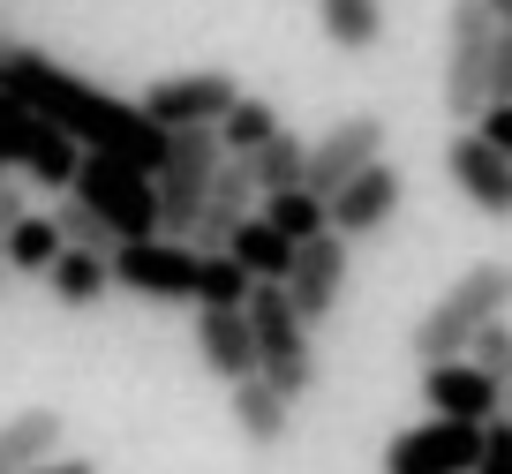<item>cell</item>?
<instances>
[{
	"instance_id": "1",
	"label": "cell",
	"mask_w": 512,
	"mask_h": 474,
	"mask_svg": "<svg viewBox=\"0 0 512 474\" xmlns=\"http://www.w3.org/2000/svg\"><path fill=\"white\" fill-rule=\"evenodd\" d=\"M0 83H8L23 106H38L46 121H61L83 151H113V158H128V166H151V174H159L166 151H174V128H159L144 106H128V98L83 83L76 68H61L53 53H38V46H8Z\"/></svg>"
},
{
	"instance_id": "2",
	"label": "cell",
	"mask_w": 512,
	"mask_h": 474,
	"mask_svg": "<svg viewBox=\"0 0 512 474\" xmlns=\"http://www.w3.org/2000/svg\"><path fill=\"white\" fill-rule=\"evenodd\" d=\"M490 316H512V264L505 256H475L445 294L422 309V324L407 332L415 362H452V354H475V332Z\"/></svg>"
},
{
	"instance_id": "3",
	"label": "cell",
	"mask_w": 512,
	"mask_h": 474,
	"mask_svg": "<svg viewBox=\"0 0 512 474\" xmlns=\"http://www.w3.org/2000/svg\"><path fill=\"white\" fill-rule=\"evenodd\" d=\"M249 324H256V362H264V377L287 399H309V384H317V339L309 332H317V324L294 309L287 279H264L249 294Z\"/></svg>"
},
{
	"instance_id": "4",
	"label": "cell",
	"mask_w": 512,
	"mask_h": 474,
	"mask_svg": "<svg viewBox=\"0 0 512 474\" xmlns=\"http://www.w3.org/2000/svg\"><path fill=\"white\" fill-rule=\"evenodd\" d=\"M497 8L490 0H452L445 8V113L482 121L490 106V53H497Z\"/></svg>"
},
{
	"instance_id": "5",
	"label": "cell",
	"mask_w": 512,
	"mask_h": 474,
	"mask_svg": "<svg viewBox=\"0 0 512 474\" xmlns=\"http://www.w3.org/2000/svg\"><path fill=\"white\" fill-rule=\"evenodd\" d=\"M76 196L106 211V219L121 226V241H151V234H166L159 174H151V166H128V158H113V151H83V166H76Z\"/></svg>"
},
{
	"instance_id": "6",
	"label": "cell",
	"mask_w": 512,
	"mask_h": 474,
	"mask_svg": "<svg viewBox=\"0 0 512 474\" xmlns=\"http://www.w3.org/2000/svg\"><path fill=\"white\" fill-rule=\"evenodd\" d=\"M0 151L16 158V174H31L38 189H76L83 143L68 136L61 121H46L38 106H23L8 83H0Z\"/></svg>"
},
{
	"instance_id": "7",
	"label": "cell",
	"mask_w": 512,
	"mask_h": 474,
	"mask_svg": "<svg viewBox=\"0 0 512 474\" xmlns=\"http://www.w3.org/2000/svg\"><path fill=\"white\" fill-rule=\"evenodd\" d=\"M219 166H226L219 128H174V151H166V166H159V211H166V234L189 241L196 211H204L211 181H219Z\"/></svg>"
},
{
	"instance_id": "8",
	"label": "cell",
	"mask_w": 512,
	"mask_h": 474,
	"mask_svg": "<svg viewBox=\"0 0 512 474\" xmlns=\"http://www.w3.org/2000/svg\"><path fill=\"white\" fill-rule=\"evenodd\" d=\"M113 279L144 301H196V279H204V249L181 234H151V241H121L113 256Z\"/></svg>"
},
{
	"instance_id": "9",
	"label": "cell",
	"mask_w": 512,
	"mask_h": 474,
	"mask_svg": "<svg viewBox=\"0 0 512 474\" xmlns=\"http://www.w3.org/2000/svg\"><path fill=\"white\" fill-rule=\"evenodd\" d=\"M482 429H490V422H452V414L407 422L400 437L384 444V474H475Z\"/></svg>"
},
{
	"instance_id": "10",
	"label": "cell",
	"mask_w": 512,
	"mask_h": 474,
	"mask_svg": "<svg viewBox=\"0 0 512 474\" xmlns=\"http://www.w3.org/2000/svg\"><path fill=\"white\" fill-rule=\"evenodd\" d=\"M136 106H144L159 128H219L226 113L241 106V83L226 76V68H189V76L144 83V98H136Z\"/></svg>"
},
{
	"instance_id": "11",
	"label": "cell",
	"mask_w": 512,
	"mask_h": 474,
	"mask_svg": "<svg viewBox=\"0 0 512 474\" xmlns=\"http://www.w3.org/2000/svg\"><path fill=\"white\" fill-rule=\"evenodd\" d=\"M384 136H392V128H384L377 106L339 113V121L309 143V189H317V196H339L362 166H377V158H384Z\"/></svg>"
},
{
	"instance_id": "12",
	"label": "cell",
	"mask_w": 512,
	"mask_h": 474,
	"mask_svg": "<svg viewBox=\"0 0 512 474\" xmlns=\"http://www.w3.org/2000/svg\"><path fill=\"white\" fill-rule=\"evenodd\" d=\"M445 181L482 211V219H512V158L497 151L475 121L452 128V143H445Z\"/></svg>"
},
{
	"instance_id": "13",
	"label": "cell",
	"mask_w": 512,
	"mask_h": 474,
	"mask_svg": "<svg viewBox=\"0 0 512 474\" xmlns=\"http://www.w3.org/2000/svg\"><path fill=\"white\" fill-rule=\"evenodd\" d=\"M347 264H354V241L339 234V226H324V234H309L302 249H294L287 294H294V309H302L309 324H332L339 294H347Z\"/></svg>"
},
{
	"instance_id": "14",
	"label": "cell",
	"mask_w": 512,
	"mask_h": 474,
	"mask_svg": "<svg viewBox=\"0 0 512 474\" xmlns=\"http://www.w3.org/2000/svg\"><path fill=\"white\" fill-rule=\"evenodd\" d=\"M264 211V181H256V166L249 158H234L226 151V166H219V181H211V196H204V211H196V226H189V241L196 249H234V234Z\"/></svg>"
},
{
	"instance_id": "15",
	"label": "cell",
	"mask_w": 512,
	"mask_h": 474,
	"mask_svg": "<svg viewBox=\"0 0 512 474\" xmlns=\"http://www.w3.org/2000/svg\"><path fill=\"white\" fill-rule=\"evenodd\" d=\"M422 399H430V414H452V422H497L505 414V392H497V377L475 354L422 362Z\"/></svg>"
},
{
	"instance_id": "16",
	"label": "cell",
	"mask_w": 512,
	"mask_h": 474,
	"mask_svg": "<svg viewBox=\"0 0 512 474\" xmlns=\"http://www.w3.org/2000/svg\"><path fill=\"white\" fill-rule=\"evenodd\" d=\"M400 204H407L400 166H392V158H377V166H362V174L332 196V226H339L347 241H377L384 226L400 219Z\"/></svg>"
},
{
	"instance_id": "17",
	"label": "cell",
	"mask_w": 512,
	"mask_h": 474,
	"mask_svg": "<svg viewBox=\"0 0 512 474\" xmlns=\"http://www.w3.org/2000/svg\"><path fill=\"white\" fill-rule=\"evenodd\" d=\"M196 354H204V369L219 384H241L256 377V324L249 309H226V301H196Z\"/></svg>"
},
{
	"instance_id": "18",
	"label": "cell",
	"mask_w": 512,
	"mask_h": 474,
	"mask_svg": "<svg viewBox=\"0 0 512 474\" xmlns=\"http://www.w3.org/2000/svg\"><path fill=\"white\" fill-rule=\"evenodd\" d=\"M226 414H234V429H241V444H249V452H279V444H287V429H294V399L279 392L264 369H256V377H241V384H226Z\"/></svg>"
},
{
	"instance_id": "19",
	"label": "cell",
	"mask_w": 512,
	"mask_h": 474,
	"mask_svg": "<svg viewBox=\"0 0 512 474\" xmlns=\"http://www.w3.org/2000/svg\"><path fill=\"white\" fill-rule=\"evenodd\" d=\"M68 444V414L61 407H16L0 422V474H31L38 459H53Z\"/></svg>"
},
{
	"instance_id": "20",
	"label": "cell",
	"mask_w": 512,
	"mask_h": 474,
	"mask_svg": "<svg viewBox=\"0 0 512 474\" xmlns=\"http://www.w3.org/2000/svg\"><path fill=\"white\" fill-rule=\"evenodd\" d=\"M61 249H68V234H61L53 211H23V219L8 226V241H0V256H8L16 279H46V271L61 264Z\"/></svg>"
},
{
	"instance_id": "21",
	"label": "cell",
	"mask_w": 512,
	"mask_h": 474,
	"mask_svg": "<svg viewBox=\"0 0 512 474\" xmlns=\"http://www.w3.org/2000/svg\"><path fill=\"white\" fill-rule=\"evenodd\" d=\"M46 286H53V301H61V309H91V301H106L121 279H113V256L76 249V241H68V249H61V264L46 271Z\"/></svg>"
},
{
	"instance_id": "22",
	"label": "cell",
	"mask_w": 512,
	"mask_h": 474,
	"mask_svg": "<svg viewBox=\"0 0 512 474\" xmlns=\"http://www.w3.org/2000/svg\"><path fill=\"white\" fill-rule=\"evenodd\" d=\"M317 31L332 53H377L384 46V0H324Z\"/></svg>"
},
{
	"instance_id": "23",
	"label": "cell",
	"mask_w": 512,
	"mask_h": 474,
	"mask_svg": "<svg viewBox=\"0 0 512 474\" xmlns=\"http://www.w3.org/2000/svg\"><path fill=\"white\" fill-rule=\"evenodd\" d=\"M294 249H302V241H294V234H279V226L264 219V211H256V219L234 234V256L256 271V286H264V279H294Z\"/></svg>"
},
{
	"instance_id": "24",
	"label": "cell",
	"mask_w": 512,
	"mask_h": 474,
	"mask_svg": "<svg viewBox=\"0 0 512 474\" xmlns=\"http://www.w3.org/2000/svg\"><path fill=\"white\" fill-rule=\"evenodd\" d=\"M264 219H272L279 234L309 241V234H324V226H332V196H317L309 181H294V189H272V196H264Z\"/></svg>"
},
{
	"instance_id": "25",
	"label": "cell",
	"mask_w": 512,
	"mask_h": 474,
	"mask_svg": "<svg viewBox=\"0 0 512 474\" xmlns=\"http://www.w3.org/2000/svg\"><path fill=\"white\" fill-rule=\"evenodd\" d=\"M272 136H279V106H264V98H249V91H241V106L219 121V143H226L234 158H256Z\"/></svg>"
},
{
	"instance_id": "26",
	"label": "cell",
	"mask_w": 512,
	"mask_h": 474,
	"mask_svg": "<svg viewBox=\"0 0 512 474\" xmlns=\"http://www.w3.org/2000/svg\"><path fill=\"white\" fill-rule=\"evenodd\" d=\"M256 271L241 264L234 249H204V279H196V301H226V309H249Z\"/></svg>"
},
{
	"instance_id": "27",
	"label": "cell",
	"mask_w": 512,
	"mask_h": 474,
	"mask_svg": "<svg viewBox=\"0 0 512 474\" xmlns=\"http://www.w3.org/2000/svg\"><path fill=\"white\" fill-rule=\"evenodd\" d=\"M53 219H61V234L76 241V249H98V256H121V226L106 219L98 204H83L76 189H68V204H53Z\"/></svg>"
},
{
	"instance_id": "28",
	"label": "cell",
	"mask_w": 512,
	"mask_h": 474,
	"mask_svg": "<svg viewBox=\"0 0 512 474\" xmlns=\"http://www.w3.org/2000/svg\"><path fill=\"white\" fill-rule=\"evenodd\" d=\"M249 166H256V181H264V196H272V189H294V181H309V136H287V128H279V136L264 143Z\"/></svg>"
},
{
	"instance_id": "29",
	"label": "cell",
	"mask_w": 512,
	"mask_h": 474,
	"mask_svg": "<svg viewBox=\"0 0 512 474\" xmlns=\"http://www.w3.org/2000/svg\"><path fill=\"white\" fill-rule=\"evenodd\" d=\"M475 362L497 377V392H505V414H512V316H490L475 332Z\"/></svg>"
},
{
	"instance_id": "30",
	"label": "cell",
	"mask_w": 512,
	"mask_h": 474,
	"mask_svg": "<svg viewBox=\"0 0 512 474\" xmlns=\"http://www.w3.org/2000/svg\"><path fill=\"white\" fill-rule=\"evenodd\" d=\"M475 474H512V414H497L490 429H482V459Z\"/></svg>"
},
{
	"instance_id": "31",
	"label": "cell",
	"mask_w": 512,
	"mask_h": 474,
	"mask_svg": "<svg viewBox=\"0 0 512 474\" xmlns=\"http://www.w3.org/2000/svg\"><path fill=\"white\" fill-rule=\"evenodd\" d=\"M497 98H512V23L497 31V53H490V106Z\"/></svg>"
},
{
	"instance_id": "32",
	"label": "cell",
	"mask_w": 512,
	"mask_h": 474,
	"mask_svg": "<svg viewBox=\"0 0 512 474\" xmlns=\"http://www.w3.org/2000/svg\"><path fill=\"white\" fill-rule=\"evenodd\" d=\"M475 128H482V136H490L497 151L512 158V98H497V106H482V121H475Z\"/></svg>"
},
{
	"instance_id": "33",
	"label": "cell",
	"mask_w": 512,
	"mask_h": 474,
	"mask_svg": "<svg viewBox=\"0 0 512 474\" xmlns=\"http://www.w3.org/2000/svg\"><path fill=\"white\" fill-rule=\"evenodd\" d=\"M31 474H98V467H91L83 452H53V459H38Z\"/></svg>"
},
{
	"instance_id": "34",
	"label": "cell",
	"mask_w": 512,
	"mask_h": 474,
	"mask_svg": "<svg viewBox=\"0 0 512 474\" xmlns=\"http://www.w3.org/2000/svg\"><path fill=\"white\" fill-rule=\"evenodd\" d=\"M490 8H497V23H512V0H490Z\"/></svg>"
},
{
	"instance_id": "35",
	"label": "cell",
	"mask_w": 512,
	"mask_h": 474,
	"mask_svg": "<svg viewBox=\"0 0 512 474\" xmlns=\"http://www.w3.org/2000/svg\"><path fill=\"white\" fill-rule=\"evenodd\" d=\"M8 279H16V271H8V256H0V294H8Z\"/></svg>"
},
{
	"instance_id": "36",
	"label": "cell",
	"mask_w": 512,
	"mask_h": 474,
	"mask_svg": "<svg viewBox=\"0 0 512 474\" xmlns=\"http://www.w3.org/2000/svg\"><path fill=\"white\" fill-rule=\"evenodd\" d=\"M8 166H16V158H8V151H0V174H8Z\"/></svg>"
},
{
	"instance_id": "37",
	"label": "cell",
	"mask_w": 512,
	"mask_h": 474,
	"mask_svg": "<svg viewBox=\"0 0 512 474\" xmlns=\"http://www.w3.org/2000/svg\"><path fill=\"white\" fill-rule=\"evenodd\" d=\"M0 61H8V46H0Z\"/></svg>"
},
{
	"instance_id": "38",
	"label": "cell",
	"mask_w": 512,
	"mask_h": 474,
	"mask_svg": "<svg viewBox=\"0 0 512 474\" xmlns=\"http://www.w3.org/2000/svg\"><path fill=\"white\" fill-rule=\"evenodd\" d=\"M317 8H324V0H317Z\"/></svg>"
}]
</instances>
